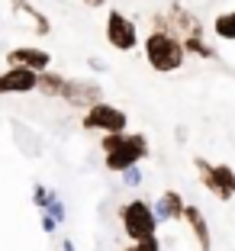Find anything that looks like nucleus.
Masks as SVG:
<instances>
[{"instance_id":"nucleus-1","label":"nucleus","mask_w":235,"mask_h":251,"mask_svg":"<svg viewBox=\"0 0 235 251\" xmlns=\"http://www.w3.org/2000/svg\"><path fill=\"white\" fill-rule=\"evenodd\" d=\"M142 52H145L148 68L158 74H174L187 61L184 45H181V39L174 32H148L145 42H142Z\"/></svg>"},{"instance_id":"nucleus-2","label":"nucleus","mask_w":235,"mask_h":251,"mask_svg":"<svg viewBox=\"0 0 235 251\" xmlns=\"http://www.w3.org/2000/svg\"><path fill=\"white\" fill-rule=\"evenodd\" d=\"M119 222H123L126 238H132V245L135 242H148V238H158V219H155V213H152V203L142 200V197L123 203Z\"/></svg>"},{"instance_id":"nucleus-3","label":"nucleus","mask_w":235,"mask_h":251,"mask_svg":"<svg viewBox=\"0 0 235 251\" xmlns=\"http://www.w3.org/2000/svg\"><path fill=\"white\" fill-rule=\"evenodd\" d=\"M148 155H152L148 135L129 132V129H126V132H123V142H119L113 151H106V155H103V164H106V171H113V174H123V171L135 168L139 161H145Z\"/></svg>"},{"instance_id":"nucleus-4","label":"nucleus","mask_w":235,"mask_h":251,"mask_svg":"<svg viewBox=\"0 0 235 251\" xmlns=\"http://www.w3.org/2000/svg\"><path fill=\"white\" fill-rule=\"evenodd\" d=\"M81 126L87 129V132L116 135V132H126L129 116H126V110H119V106H113V103H106V100H100V103H94L90 110H84Z\"/></svg>"},{"instance_id":"nucleus-5","label":"nucleus","mask_w":235,"mask_h":251,"mask_svg":"<svg viewBox=\"0 0 235 251\" xmlns=\"http://www.w3.org/2000/svg\"><path fill=\"white\" fill-rule=\"evenodd\" d=\"M103 32H106V42H110L113 52H135V49H139V26H135V20L126 16L123 10H116V7L106 13Z\"/></svg>"},{"instance_id":"nucleus-6","label":"nucleus","mask_w":235,"mask_h":251,"mask_svg":"<svg viewBox=\"0 0 235 251\" xmlns=\"http://www.w3.org/2000/svg\"><path fill=\"white\" fill-rule=\"evenodd\" d=\"M7 68H26L32 74L52 71V55L45 49H36V45H16L7 52Z\"/></svg>"},{"instance_id":"nucleus-7","label":"nucleus","mask_w":235,"mask_h":251,"mask_svg":"<svg viewBox=\"0 0 235 251\" xmlns=\"http://www.w3.org/2000/svg\"><path fill=\"white\" fill-rule=\"evenodd\" d=\"M168 20H171V29H174L177 39H203L206 36L203 23H200L187 7H181V3H171L168 7Z\"/></svg>"},{"instance_id":"nucleus-8","label":"nucleus","mask_w":235,"mask_h":251,"mask_svg":"<svg viewBox=\"0 0 235 251\" xmlns=\"http://www.w3.org/2000/svg\"><path fill=\"white\" fill-rule=\"evenodd\" d=\"M103 100V87L94 81H68L65 90V103L74 106V110H90L94 103Z\"/></svg>"},{"instance_id":"nucleus-9","label":"nucleus","mask_w":235,"mask_h":251,"mask_svg":"<svg viewBox=\"0 0 235 251\" xmlns=\"http://www.w3.org/2000/svg\"><path fill=\"white\" fill-rule=\"evenodd\" d=\"M181 219L187 222L190 235L197 238L200 251H213V232H209V219L203 216V209H200L197 203H184V216H181Z\"/></svg>"},{"instance_id":"nucleus-10","label":"nucleus","mask_w":235,"mask_h":251,"mask_svg":"<svg viewBox=\"0 0 235 251\" xmlns=\"http://www.w3.org/2000/svg\"><path fill=\"white\" fill-rule=\"evenodd\" d=\"M36 90V74L26 68H7L0 71V97L3 94H32Z\"/></svg>"},{"instance_id":"nucleus-11","label":"nucleus","mask_w":235,"mask_h":251,"mask_svg":"<svg viewBox=\"0 0 235 251\" xmlns=\"http://www.w3.org/2000/svg\"><path fill=\"white\" fill-rule=\"evenodd\" d=\"M184 203H187V200L181 197L177 190H164L161 197L152 203V213H155V219H158V222H174V219L184 216Z\"/></svg>"},{"instance_id":"nucleus-12","label":"nucleus","mask_w":235,"mask_h":251,"mask_svg":"<svg viewBox=\"0 0 235 251\" xmlns=\"http://www.w3.org/2000/svg\"><path fill=\"white\" fill-rule=\"evenodd\" d=\"M65 90H68V77H61L58 71L36 74V94L49 97V100H65Z\"/></svg>"},{"instance_id":"nucleus-13","label":"nucleus","mask_w":235,"mask_h":251,"mask_svg":"<svg viewBox=\"0 0 235 251\" xmlns=\"http://www.w3.org/2000/svg\"><path fill=\"white\" fill-rule=\"evenodd\" d=\"M10 7H13V13H16V16H26V20L32 23V32H36V36H49V32H52L49 16L39 13V10L32 7L29 0H10Z\"/></svg>"},{"instance_id":"nucleus-14","label":"nucleus","mask_w":235,"mask_h":251,"mask_svg":"<svg viewBox=\"0 0 235 251\" xmlns=\"http://www.w3.org/2000/svg\"><path fill=\"white\" fill-rule=\"evenodd\" d=\"M193 168H197V177H200V184L206 187V190L213 193L219 203H226V197H222V190H219V184H216V177H213V161H206V158H193Z\"/></svg>"},{"instance_id":"nucleus-15","label":"nucleus","mask_w":235,"mask_h":251,"mask_svg":"<svg viewBox=\"0 0 235 251\" xmlns=\"http://www.w3.org/2000/svg\"><path fill=\"white\" fill-rule=\"evenodd\" d=\"M213 177H216V184H219V190H222V197H226V203L235 197V171L229 168V164H213Z\"/></svg>"},{"instance_id":"nucleus-16","label":"nucleus","mask_w":235,"mask_h":251,"mask_svg":"<svg viewBox=\"0 0 235 251\" xmlns=\"http://www.w3.org/2000/svg\"><path fill=\"white\" fill-rule=\"evenodd\" d=\"M213 32H216V39H222V42H235V7L216 16Z\"/></svg>"},{"instance_id":"nucleus-17","label":"nucleus","mask_w":235,"mask_h":251,"mask_svg":"<svg viewBox=\"0 0 235 251\" xmlns=\"http://www.w3.org/2000/svg\"><path fill=\"white\" fill-rule=\"evenodd\" d=\"M181 45H184L187 55H197V58H219V55H216V49L206 42V36L203 39H181Z\"/></svg>"},{"instance_id":"nucleus-18","label":"nucleus","mask_w":235,"mask_h":251,"mask_svg":"<svg viewBox=\"0 0 235 251\" xmlns=\"http://www.w3.org/2000/svg\"><path fill=\"white\" fill-rule=\"evenodd\" d=\"M42 213H45V216H52V219H55V222H65V203H61V200L55 197V193H52L49 206H45Z\"/></svg>"},{"instance_id":"nucleus-19","label":"nucleus","mask_w":235,"mask_h":251,"mask_svg":"<svg viewBox=\"0 0 235 251\" xmlns=\"http://www.w3.org/2000/svg\"><path fill=\"white\" fill-rule=\"evenodd\" d=\"M152 32H174V29H171V20H168V13H164V10H158V13L152 16Z\"/></svg>"},{"instance_id":"nucleus-20","label":"nucleus","mask_w":235,"mask_h":251,"mask_svg":"<svg viewBox=\"0 0 235 251\" xmlns=\"http://www.w3.org/2000/svg\"><path fill=\"white\" fill-rule=\"evenodd\" d=\"M49 200H52V190H49V187H42V184H39L36 190H32V203H36L39 209H45V206H49Z\"/></svg>"},{"instance_id":"nucleus-21","label":"nucleus","mask_w":235,"mask_h":251,"mask_svg":"<svg viewBox=\"0 0 235 251\" xmlns=\"http://www.w3.org/2000/svg\"><path fill=\"white\" fill-rule=\"evenodd\" d=\"M123 251H161V242H158V238H148V242H135V245H126Z\"/></svg>"},{"instance_id":"nucleus-22","label":"nucleus","mask_w":235,"mask_h":251,"mask_svg":"<svg viewBox=\"0 0 235 251\" xmlns=\"http://www.w3.org/2000/svg\"><path fill=\"white\" fill-rule=\"evenodd\" d=\"M123 180L129 187H139L142 184V171H139V164H135V168H129V171H123Z\"/></svg>"},{"instance_id":"nucleus-23","label":"nucleus","mask_w":235,"mask_h":251,"mask_svg":"<svg viewBox=\"0 0 235 251\" xmlns=\"http://www.w3.org/2000/svg\"><path fill=\"white\" fill-rule=\"evenodd\" d=\"M119 142H123V132H116V135H103V139H100V148H103V155H106V151H113V148H116Z\"/></svg>"},{"instance_id":"nucleus-24","label":"nucleus","mask_w":235,"mask_h":251,"mask_svg":"<svg viewBox=\"0 0 235 251\" xmlns=\"http://www.w3.org/2000/svg\"><path fill=\"white\" fill-rule=\"evenodd\" d=\"M55 226H58V222L52 219V216H45V213H42V229H45V232H55Z\"/></svg>"},{"instance_id":"nucleus-25","label":"nucleus","mask_w":235,"mask_h":251,"mask_svg":"<svg viewBox=\"0 0 235 251\" xmlns=\"http://www.w3.org/2000/svg\"><path fill=\"white\" fill-rule=\"evenodd\" d=\"M87 10H100V7H106V0H81Z\"/></svg>"}]
</instances>
